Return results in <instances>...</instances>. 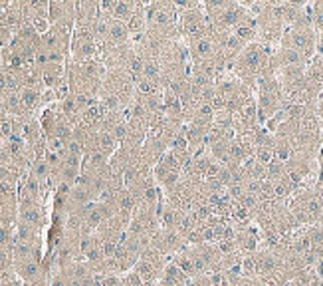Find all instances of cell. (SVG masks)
Masks as SVG:
<instances>
[{"label":"cell","mask_w":323,"mask_h":286,"mask_svg":"<svg viewBox=\"0 0 323 286\" xmlns=\"http://www.w3.org/2000/svg\"><path fill=\"white\" fill-rule=\"evenodd\" d=\"M272 56H274V48H270V46H266L262 42H252L236 58L230 72L242 84L256 90V84L262 78H266L270 74H276L274 66H272Z\"/></svg>","instance_id":"1"},{"label":"cell","mask_w":323,"mask_h":286,"mask_svg":"<svg viewBox=\"0 0 323 286\" xmlns=\"http://www.w3.org/2000/svg\"><path fill=\"white\" fill-rule=\"evenodd\" d=\"M317 40H319V36L313 28V22L309 16V6H305L303 14L291 26L285 28L280 46L295 50L297 54H301L303 58H307L311 62L317 56Z\"/></svg>","instance_id":"2"},{"label":"cell","mask_w":323,"mask_h":286,"mask_svg":"<svg viewBox=\"0 0 323 286\" xmlns=\"http://www.w3.org/2000/svg\"><path fill=\"white\" fill-rule=\"evenodd\" d=\"M147 32L163 36L167 40H183L179 28V10L175 2H147Z\"/></svg>","instance_id":"3"},{"label":"cell","mask_w":323,"mask_h":286,"mask_svg":"<svg viewBox=\"0 0 323 286\" xmlns=\"http://www.w3.org/2000/svg\"><path fill=\"white\" fill-rule=\"evenodd\" d=\"M183 173H185L183 163H181L171 151H167L163 157H161V159L155 163V167H153V179H155V183H157L161 189H163V193L171 191V189L181 181Z\"/></svg>","instance_id":"4"},{"label":"cell","mask_w":323,"mask_h":286,"mask_svg":"<svg viewBox=\"0 0 323 286\" xmlns=\"http://www.w3.org/2000/svg\"><path fill=\"white\" fill-rule=\"evenodd\" d=\"M151 246L157 248L159 252H163V254H167V256L173 258V256L179 254L183 248H187L189 242H187V238H185L179 231L163 229V227H161V229L153 235V238H151Z\"/></svg>","instance_id":"5"},{"label":"cell","mask_w":323,"mask_h":286,"mask_svg":"<svg viewBox=\"0 0 323 286\" xmlns=\"http://www.w3.org/2000/svg\"><path fill=\"white\" fill-rule=\"evenodd\" d=\"M18 223L28 225L36 231H44L48 217H46V209L44 203H36V205H28V207H18Z\"/></svg>","instance_id":"6"},{"label":"cell","mask_w":323,"mask_h":286,"mask_svg":"<svg viewBox=\"0 0 323 286\" xmlns=\"http://www.w3.org/2000/svg\"><path fill=\"white\" fill-rule=\"evenodd\" d=\"M191 278L171 260L169 262V266L165 268V272H163V276H161V280H159V284L161 286H185L187 282H189Z\"/></svg>","instance_id":"7"},{"label":"cell","mask_w":323,"mask_h":286,"mask_svg":"<svg viewBox=\"0 0 323 286\" xmlns=\"http://www.w3.org/2000/svg\"><path fill=\"white\" fill-rule=\"evenodd\" d=\"M50 24L76 16V2H50Z\"/></svg>","instance_id":"8"},{"label":"cell","mask_w":323,"mask_h":286,"mask_svg":"<svg viewBox=\"0 0 323 286\" xmlns=\"http://www.w3.org/2000/svg\"><path fill=\"white\" fill-rule=\"evenodd\" d=\"M141 2H129V0H125V2H115V8H113V20H119V22H125L135 14V10L139 8Z\"/></svg>","instance_id":"9"},{"label":"cell","mask_w":323,"mask_h":286,"mask_svg":"<svg viewBox=\"0 0 323 286\" xmlns=\"http://www.w3.org/2000/svg\"><path fill=\"white\" fill-rule=\"evenodd\" d=\"M315 113H317L319 121L323 123V92H321V95H319L317 101H315Z\"/></svg>","instance_id":"10"},{"label":"cell","mask_w":323,"mask_h":286,"mask_svg":"<svg viewBox=\"0 0 323 286\" xmlns=\"http://www.w3.org/2000/svg\"><path fill=\"white\" fill-rule=\"evenodd\" d=\"M8 8H10V2H0V22H4V20H6Z\"/></svg>","instance_id":"11"}]
</instances>
